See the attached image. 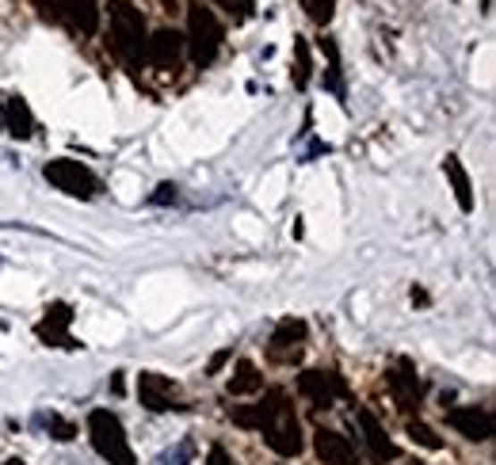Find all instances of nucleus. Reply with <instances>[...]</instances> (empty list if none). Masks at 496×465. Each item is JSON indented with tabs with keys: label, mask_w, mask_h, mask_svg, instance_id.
Listing matches in <instances>:
<instances>
[{
	"label": "nucleus",
	"mask_w": 496,
	"mask_h": 465,
	"mask_svg": "<svg viewBox=\"0 0 496 465\" xmlns=\"http://www.w3.org/2000/svg\"><path fill=\"white\" fill-rule=\"evenodd\" d=\"M107 50L122 65L146 62V16L130 0H111L107 4Z\"/></svg>",
	"instance_id": "f257e3e1"
},
{
	"label": "nucleus",
	"mask_w": 496,
	"mask_h": 465,
	"mask_svg": "<svg viewBox=\"0 0 496 465\" xmlns=\"http://www.w3.org/2000/svg\"><path fill=\"white\" fill-rule=\"evenodd\" d=\"M222 42H225V23L218 20L214 8H206L203 0H191L188 4V35H183V50L195 69H206L214 65V58L222 54Z\"/></svg>",
	"instance_id": "f03ea898"
},
{
	"label": "nucleus",
	"mask_w": 496,
	"mask_h": 465,
	"mask_svg": "<svg viewBox=\"0 0 496 465\" xmlns=\"http://www.w3.org/2000/svg\"><path fill=\"white\" fill-rule=\"evenodd\" d=\"M88 439H92L96 454L104 461H111V465H138L134 446H130V439H126L122 419L111 412V408H92V412H88Z\"/></svg>",
	"instance_id": "7ed1b4c3"
},
{
	"label": "nucleus",
	"mask_w": 496,
	"mask_h": 465,
	"mask_svg": "<svg viewBox=\"0 0 496 465\" xmlns=\"http://www.w3.org/2000/svg\"><path fill=\"white\" fill-rule=\"evenodd\" d=\"M42 176H46L50 187H58L62 195H69V199H96V195L104 191L99 176L84 161H77V157H54V161H46Z\"/></svg>",
	"instance_id": "20e7f679"
},
{
	"label": "nucleus",
	"mask_w": 496,
	"mask_h": 465,
	"mask_svg": "<svg viewBox=\"0 0 496 465\" xmlns=\"http://www.w3.org/2000/svg\"><path fill=\"white\" fill-rule=\"evenodd\" d=\"M260 435L279 458H298V454H302L306 439H302V424H298V416H294V404L287 397V389H282L275 412L267 416V424L260 428Z\"/></svg>",
	"instance_id": "39448f33"
},
{
	"label": "nucleus",
	"mask_w": 496,
	"mask_h": 465,
	"mask_svg": "<svg viewBox=\"0 0 496 465\" xmlns=\"http://www.w3.org/2000/svg\"><path fill=\"white\" fill-rule=\"evenodd\" d=\"M306 340H309V324L302 317H282L275 324L272 340H267V359H272L275 366H294L298 359H302Z\"/></svg>",
	"instance_id": "423d86ee"
},
{
	"label": "nucleus",
	"mask_w": 496,
	"mask_h": 465,
	"mask_svg": "<svg viewBox=\"0 0 496 465\" xmlns=\"http://www.w3.org/2000/svg\"><path fill=\"white\" fill-rule=\"evenodd\" d=\"M386 382H390V393H393V404L401 408L405 416L420 412L424 404V382H420V370L413 359H397L390 370H386Z\"/></svg>",
	"instance_id": "0eeeda50"
},
{
	"label": "nucleus",
	"mask_w": 496,
	"mask_h": 465,
	"mask_svg": "<svg viewBox=\"0 0 496 465\" xmlns=\"http://www.w3.org/2000/svg\"><path fill=\"white\" fill-rule=\"evenodd\" d=\"M298 393L314 408H332L348 397V382L336 370H302L298 374Z\"/></svg>",
	"instance_id": "6e6552de"
},
{
	"label": "nucleus",
	"mask_w": 496,
	"mask_h": 465,
	"mask_svg": "<svg viewBox=\"0 0 496 465\" xmlns=\"http://www.w3.org/2000/svg\"><path fill=\"white\" fill-rule=\"evenodd\" d=\"M138 401L149 408V412H180L183 401H180V389L168 374H157V370H141L138 374Z\"/></svg>",
	"instance_id": "1a4fd4ad"
},
{
	"label": "nucleus",
	"mask_w": 496,
	"mask_h": 465,
	"mask_svg": "<svg viewBox=\"0 0 496 465\" xmlns=\"http://www.w3.org/2000/svg\"><path fill=\"white\" fill-rule=\"evenodd\" d=\"M183 35L172 31V27H161L153 38H146V62L153 69H161V73H176L183 65Z\"/></svg>",
	"instance_id": "9d476101"
},
{
	"label": "nucleus",
	"mask_w": 496,
	"mask_h": 465,
	"mask_svg": "<svg viewBox=\"0 0 496 465\" xmlns=\"http://www.w3.org/2000/svg\"><path fill=\"white\" fill-rule=\"evenodd\" d=\"M69 324H73V309L65 302H54V305H46V313L35 324V336L50 347H80L73 336H69Z\"/></svg>",
	"instance_id": "9b49d317"
},
{
	"label": "nucleus",
	"mask_w": 496,
	"mask_h": 465,
	"mask_svg": "<svg viewBox=\"0 0 496 465\" xmlns=\"http://www.w3.org/2000/svg\"><path fill=\"white\" fill-rule=\"evenodd\" d=\"M447 424L455 428L462 439H470V443H489L492 439V412H489V408H477V404L450 408Z\"/></svg>",
	"instance_id": "f8f14e48"
},
{
	"label": "nucleus",
	"mask_w": 496,
	"mask_h": 465,
	"mask_svg": "<svg viewBox=\"0 0 496 465\" xmlns=\"http://www.w3.org/2000/svg\"><path fill=\"white\" fill-rule=\"evenodd\" d=\"M314 450L324 465H359L356 458V446H351L344 435L332 431V428H317L314 431Z\"/></svg>",
	"instance_id": "ddd939ff"
},
{
	"label": "nucleus",
	"mask_w": 496,
	"mask_h": 465,
	"mask_svg": "<svg viewBox=\"0 0 496 465\" xmlns=\"http://www.w3.org/2000/svg\"><path fill=\"white\" fill-rule=\"evenodd\" d=\"M359 428H363V443H366V450H371V458L374 461H393L397 458V443L386 435V428L378 424V416L371 412V408H359Z\"/></svg>",
	"instance_id": "4468645a"
},
{
	"label": "nucleus",
	"mask_w": 496,
	"mask_h": 465,
	"mask_svg": "<svg viewBox=\"0 0 496 465\" xmlns=\"http://www.w3.org/2000/svg\"><path fill=\"white\" fill-rule=\"evenodd\" d=\"M0 134H12V137H20V142H27V137L35 134V115L23 95H8L4 107H0Z\"/></svg>",
	"instance_id": "2eb2a0df"
},
{
	"label": "nucleus",
	"mask_w": 496,
	"mask_h": 465,
	"mask_svg": "<svg viewBox=\"0 0 496 465\" xmlns=\"http://www.w3.org/2000/svg\"><path fill=\"white\" fill-rule=\"evenodd\" d=\"M62 23H69L77 35L99 31V0H62Z\"/></svg>",
	"instance_id": "dca6fc26"
},
{
	"label": "nucleus",
	"mask_w": 496,
	"mask_h": 465,
	"mask_svg": "<svg viewBox=\"0 0 496 465\" xmlns=\"http://www.w3.org/2000/svg\"><path fill=\"white\" fill-rule=\"evenodd\" d=\"M225 389H230V397H256V393H264V374L256 370L252 359H237Z\"/></svg>",
	"instance_id": "f3484780"
},
{
	"label": "nucleus",
	"mask_w": 496,
	"mask_h": 465,
	"mask_svg": "<svg viewBox=\"0 0 496 465\" xmlns=\"http://www.w3.org/2000/svg\"><path fill=\"white\" fill-rule=\"evenodd\" d=\"M443 176L450 179V187H455L458 210H462V214H474V183H470V172L462 168V161L455 157V153L443 161Z\"/></svg>",
	"instance_id": "a211bd4d"
},
{
	"label": "nucleus",
	"mask_w": 496,
	"mask_h": 465,
	"mask_svg": "<svg viewBox=\"0 0 496 465\" xmlns=\"http://www.w3.org/2000/svg\"><path fill=\"white\" fill-rule=\"evenodd\" d=\"M309 77H314V58H309V42H306L302 35H294V69H290L294 88H306Z\"/></svg>",
	"instance_id": "6ab92c4d"
},
{
	"label": "nucleus",
	"mask_w": 496,
	"mask_h": 465,
	"mask_svg": "<svg viewBox=\"0 0 496 465\" xmlns=\"http://www.w3.org/2000/svg\"><path fill=\"white\" fill-rule=\"evenodd\" d=\"M321 50L329 54V77H324V88H332L336 95H344V80H340V46L332 38H321Z\"/></svg>",
	"instance_id": "aec40b11"
},
{
	"label": "nucleus",
	"mask_w": 496,
	"mask_h": 465,
	"mask_svg": "<svg viewBox=\"0 0 496 465\" xmlns=\"http://www.w3.org/2000/svg\"><path fill=\"white\" fill-rule=\"evenodd\" d=\"M302 8H306V16L321 27L336 16V0H302Z\"/></svg>",
	"instance_id": "412c9836"
},
{
	"label": "nucleus",
	"mask_w": 496,
	"mask_h": 465,
	"mask_svg": "<svg viewBox=\"0 0 496 465\" xmlns=\"http://www.w3.org/2000/svg\"><path fill=\"white\" fill-rule=\"evenodd\" d=\"M408 435H413V443H420V446H428V450H439L443 446V439L428 428V424H420V419H408Z\"/></svg>",
	"instance_id": "4be33fe9"
},
{
	"label": "nucleus",
	"mask_w": 496,
	"mask_h": 465,
	"mask_svg": "<svg viewBox=\"0 0 496 465\" xmlns=\"http://www.w3.org/2000/svg\"><path fill=\"white\" fill-rule=\"evenodd\" d=\"M46 428H50V435L58 443H69V439H77V424H69L65 416H46Z\"/></svg>",
	"instance_id": "5701e85b"
},
{
	"label": "nucleus",
	"mask_w": 496,
	"mask_h": 465,
	"mask_svg": "<svg viewBox=\"0 0 496 465\" xmlns=\"http://www.w3.org/2000/svg\"><path fill=\"white\" fill-rule=\"evenodd\" d=\"M42 23H62V0H31Z\"/></svg>",
	"instance_id": "b1692460"
},
{
	"label": "nucleus",
	"mask_w": 496,
	"mask_h": 465,
	"mask_svg": "<svg viewBox=\"0 0 496 465\" xmlns=\"http://www.w3.org/2000/svg\"><path fill=\"white\" fill-rule=\"evenodd\" d=\"M168 203H176V187L172 183H161L157 195H149V206H168Z\"/></svg>",
	"instance_id": "393cba45"
},
{
	"label": "nucleus",
	"mask_w": 496,
	"mask_h": 465,
	"mask_svg": "<svg viewBox=\"0 0 496 465\" xmlns=\"http://www.w3.org/2000/svg\"><path fill=\"white\" fill-rule=\"evenodd\" d=\"M233 359V351L225 347V351H218V355H210V362H206V374H222L225 370V362Z\"/></svg>",
	"instance_id": "a878e982"
},
{
	"label": "nucleus",
	"mask_w": 496,
	"mask_h": 465,
	"mask_svg": "<svg viewBox=\"0 0 496 465\" xmlns=\"http://www.w3.org/2000/svg\"><path fill=\"white\" fill-rule=\"evenodd\" d=\"M206 465H237L233 454L225 446H210V454H206Z\"/></svg>",
	"instance_id": "bb28decb"
},
{
	"label": "nucleus",
	"mask_w": 496,
	"mask_h": 465,
	"mask_svg": "<svg viewBox=\"0 0 496 465\" xmlns=\"http://www.w3.org/2000/svg\"><path fill=\"white\" fill-rule=\"evenodd\" d=\"M111 393H115V397H122V393H126V378H122V370L111 374Z\"/></svg>",
	"instance_id": "cd10ccee"
},
{
	"label": "nucleus",
	"mask_w": 496,
	"mask_h": 465,
	"mask_svg": "<svg viewBox=\"0 0 496 465\" xmlns=\"http://www.w3.org/2000/svg\"><path fill=\"white\" fill-rule=\"evenodd\" d=\"M492 8V0H481V12H489Z\"/></svg>",
	"instance_id": "c85d7f7f"
},
{
	"label": "nucleus",
	"mask_w": 496,
	"mask_h": 465,
	"mask_svg": "<svg viewBox=\"0 0 496 465\" xmlns=\"http://www.w3.org/2000/svg\"><path fill=\"white\" fill-rule=\"evenodd\" d=\"M4 465H27V461H20V458H12V461H4Z\"/></svg>",
	"instance_id": "c756f323"
},
{
	"label": "nucleus",
	"mask_w": 496,
	"mask_h": 465,
	"mask_svg": "<svg viewBox=\"0 0 496 465\" xmlns=\"http://www.w3.org/2000/svg\"><path fill=\"white\" fill-rule=\"evenodd\" d=\"M416 465H420V461H416Z\"/></svg>",
	"instance_id": "7c9ffc66"
}]
</instances>
